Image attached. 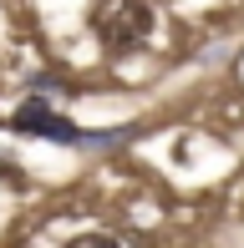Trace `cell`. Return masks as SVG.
Returning a JSON list of instances; mask_svg holds the SVG:
<instances>
[{
    "mask_svg": "<svg viewBox=\"0 0 244 248\" xmlns=\"http://www.w3.org/2000/svg\"><path fill=\"white\" fill-rule=\"evenodd\" d=\"M92 31H97V46L102 51L127 56L153 36V10L142 0H97L92 5Z\"/></svg>",
    "mask_w": 244,
    "mask_h": 248,
    "instance_id": "cell-1",
    "label": "cell"
},
{
    "mask_svg": "<svg viewBox=\"0 0 244 248\" xmlns=\"http://www.w3.org/2000/svg\"><path fill=\"white\" fill-rule=\"evenodd\" d=\"M66 248H122L112 233H82V238H71Z\"/></svg>",
    "mask_w": 244,
    "mask_h": 248,
    "instance_id": "cell-3",
    "label": "cell"
},
{
    "mask_svg": "<svg viewBox=\"0 0 244 248\" xmlns=\"http://www.w3.org/2000/svg\"><path fill=\"white\" fill-rule=\"evenodd\" d=\"M10 127H16L20 137H51V142H66V147H76V142H97V137H87L66 111H56L51 101H41V96H26V101H20V107L10 111Z\"/></svg>",
    "mask_w": 244,
    "mask_h": 248,
    "instance_id": "cell-2",
    "label": "cell"
}]
</instances>
